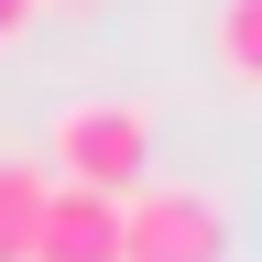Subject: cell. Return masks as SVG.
<instances>
[{
	"label": "cell",
	"mask_w": 262,
	"mask_h": 262,
	"mask_svg": "<svg viewBox=\"0 0 262 262\" xmlns=\"http://www.w3.org/2000/svg\"><path fill=\"white\" fill-rule=\"evenodd\" d=\"M44 175L98 186V196H131V186L153 175V110H110V98L55 110V153H44Z\"/></svg>",
	"instance_id": "1"
},
{
	"label": "cell",
	"mask_w": 262,
	"mask_h": 262,
	"mask_svg": "<svg viewBox=\"0 0 262 262\" xmlns=\"http://www.w3.org/2000/svg\"><path fill=\"white\" fill-rule=\"evenodd\" d=\"M120 262H229V208L208 186H131L120 196Z\"/></svg>",
	"instance_id": "2"
},
{
	"label": "cell",
	"mask_w": 262,
	"mask_h": 262,
	"mask_svg": "<svg viewBox=\"0 0 262 262\" xmlns=\"http://www.w3.org/2000/svg\"><path fill=\"white\" fill-rule=\"evenodd\" d=\"M22 262H120V196H98V186H44V219H33V241Z\"/></svg>",
	"instance_id": "3"
},
{
	"label": "cell",
	"mask_w": 262,
	"mask_h": 262,
	"mask_svg": "<svg viewBox=\"0 0 262 262\" xmlns=\"http://www.w3.org/2000/svg\"><path fill=\"white\" fill-rule=\"evenodd\" d=\"M44 164L33 153H0V262H22V241H33V219H44Z\"/></svg>",
	"instance_id": "4"
},
{
	"label": "cell",
	"mask_w": 262,
	"mask_h": 262,
	"mask_svg": "<svg viewBox=\"0 0 262 262\" xmlns=\"http://www.w3.org/2000/svg\"><path fill=\"white\" fill-rule=\"evenodd\" d=\"M219 77L262 88V0H219Z\"/></svg>",
	"instance_id": "5"
},
{
	"label": "cell",
	"mask_w": 262,
	"mask_h": 262,
	"mask_svg": "<svg viewBox=\"0 0 262 262\" xmlns=\"http://www.w3.org/2000/svg\"><path fill=\"white\" fill-rule=\"evenodd\" d=\"M33 11H44V0H0V44H22V33H33Z\"/></svg>",
	"instance_id": "6"
}]
</instances>
